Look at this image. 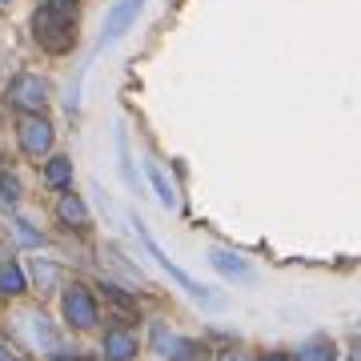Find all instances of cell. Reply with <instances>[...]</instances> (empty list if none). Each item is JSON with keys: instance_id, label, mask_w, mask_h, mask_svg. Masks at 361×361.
Masks as SVG:
<instances>
[{"instance_id": "cell-1", "label": "cell", "mask_w": 361, "mask_h": 361, "mask_svg": "<svg viewBox=\"0 0 361 361\" xmlns=\"http://www.w3.org/2000/svg\"><path fill=\"white\" fill-rule=\"evenodd\" d=\"M68 28H73V4L68 0H52V4H44L37 13V37L44 49L52 52H65L68 49Z\"/></svg>"}, {"instance_id": "cell-2", "label": "cell", "mask_w": 361, "mask_h": 361, "mask_svg": "<svg viewBox=\"0 0 361 361\" xmlns=\"http://www.w3.org/2000/svg\"><path fill=\"white\" fill-rule=\"evenodd\" d=\"M133 225H137V233H141V241H145V249H149V253H153L157 261H161V269H165L169 277H173V281H177V285H185V289H189V293H193L197 301H213V293H209L205 285H197L193 277H189V273H185V269H177V265H173V261H169L165 253H161V245H157L153 237H149V229H145L141 221H133Z\"/></svg>"}, {"instance_id": "cell-3", "label": "cell", "mask_w": 361, "mask_h": 361, "mask_svg": "<svg viewBox=\"0 0 361 361\" xmlns=\"http://www.w3.org/2000/svg\"><path fill=\"white\" fill-rule=\"evenodd\" d=\"M65 317L77 329H89L92 322H97V305H92V297H89V289H80V285H73L65 293Z\"/></svg>"}, {"instance_id": "cell-4", "label": "cell", "mask_w": 361, "mask_h": 361, "mask_svg": "<svg viewBox=\"0 0 361 361\" xmlns=\"http://www.w3.org/2000/svg\"><path fill=\"white\" fill-rule=\"evenodd\" d=\"M141 4H145V0H121L113 13H109V20H104V37H101V44H113V40L121 37L125 28H129L133 20L141 16Z\"/></svg>"}, {"instance_id": "cell-5", "label": "cell", "mask_w": 361, "mask_h": 361, "mask_svg": "<svg viewBox=\"0 0 361 361\" xmlns=\"http://www.w3.org/2000/svg\"><path fill=\"white\" fill-rule=\"evenodd\" d=\"M20 145H25L28 153H44L52 145V125L40 121V116H25L20 121Z\"/></svg>"}, {"instance_id": "cell-6", "label": "cell", "mask_w": 361, "mask_h": 361, "mask_svg": "<svg viewBox=\"0 0 361 361\" xmlns=\"http://www.w3.org/2000/svg\"><path fill=\"white\" fill-rule=\"evenodd\" d=\"M13 101L20 104V109H40V104L49 101V85L40 77H20L13 85Z\"/></svg>"}, {"instance_id": "cell-7", "label": "cell", "mask_w": 361, "mask_h": 361, "mask_svg": "<svg viewBox=\"0 0 361 361\" xmlns=\"http://www.w3.org/2000/svg\"><path fill=\"white\" fill-rule=\"evenodd\" d=\"M16 329H25L28 341H32L37 349H52V345H56V337H52V325L44 322L40 313H28V317H20V322H16Z\"/></svg>"}, {"instance_id": "cell-8", "label": "cell", "mask_w": 361, "mask_h": 361, "mask_svg": "<svg viewBox=\"0 0 361 361\" xmlns=\"http://www.w3.org/2000/svg\"><path fill=\"white\" fill-rule=\"evenodd\" d=\"M137 353V337L129 329H113V334L104 337V357L109 361H129Z\"/></svg>"}, {"instance_id": "cell-9", "label": "cell", "mask_w": 361, "mask_h": 361, "mask_svg": "<svg viewBox=\"0 0 361 361\" xmlns=\"http://www.w3.org/2000/svg\"><path fill=\"white\" fill-rule=\"evenodd\" d=\"M20 289H25V273H20V265L4 261V265H0V293H20Z\"/></svg>"}, {"instance_id": "cell-10", "label": "cell", "mask_w": 361, "mask_h": 361, "mask_svg": "<svg viewBox=\"0 0 361 361\" xmlns=\"http://www.w3.org/2000/svg\"><path fill=\"white\" fill-rule=\"evenodd\" d=\"M61 217H65L68 225H85V221H89V209H85L80 197H65V201H61Z\"/></svg>"}, {"instance_id": "cell-11", "label": "cell", "mask_w": 361, "mask_h": 361, "mask_svg": "<svg viewBox=\"0 0 361 361\" xmlns=\"http://www.w3.org/2000/svg\"><path fill=\"white\" fill-rule=\"evenodd\" d=\"M213 265L221 273H229V277H249V265L241 257H233V253H213Z\"/></svg>"}, {"instance_id": "cell-12", "label": "cell", "mask_w": 361, "mask_h": 361, "mask_svg": "<svg viewBox=\"0 0 361 361\" xmlns=\"http://www.w3.org/2000/svg\"><path fill=\"white\" fill-rule=\"evenodd\" d=\"M334 345L329 341H310L305 349H297V361H334Z\"/></svg>"}, {"instance_id": "cell-13", "label": "cell", "mask_w": 361, "mask_h": 361, "mask_svg": "<svg viewBox=\"0 0 361 361\" xmlns=\"http://www.w3.org/2000/svg\"><path fill=\"white\" fill-rule=\"evenodd\" d=\"M149 177H153V189H157V197H161V205H165V209L177 205V197H173V185L165 180V173H161L157 165H149Z\"/></svg>"}, {"instance_id": "cell-14", "label": "cell", "mask_w": 361, "mask_h": 361, "mask_svg": "<svg viewBox=\"0 0 361 361\" xmlns=\"http://www.w3.org/2000/svg\"><path fill=\"white\" fill-rule=\"evenodd\" d=\"M68 177H73V165H68L65 157H56L49 165V185H68Z\"/></svg>"}, {"instance_id": "cell-15", "label": "cell", "mask_w": 361, "mask_h": 361, "mask_svg": "<svg viewBox=\"0 0 361 361\" xmlns=\"http://www.w3.org/2000/svg\"><path fill=\"white\" fill-rule=\"evenodd\" d=\"M116 149H121V173H125V180H129V185H137L133 165H129V145H125V133H116Z\"/></svg>"}, {"instance_id": "cell-16", "label": "cell", "mask_w": 361, "mask_h": 361, "mask_svg": "<svg viewBox=\"0 0 361 361\" xmlns=\"http://www.w3.org/2000/svg\"><path fill=\"white\" fill-rule=\"evenodd\" d=\"M0 201H8V205L16 201V180L13 177H0Z\"/></svg>"}, {"instance_id": "cell-17", "label": "cell", "mask_w": 361, "mask_h": 361, "mask_svg": "<svg viewBox=\"0 0 361 361\" xmlns=\"http://www.w3.org/2000/svg\"><path fill=\"white\" fill-rule=\"evenodd\" d=\"M16 237H20V241H28V245H40V233H32V229L25 225V221L16 225Z\"/></svg>"}, {"instance_id": "cell-18", "label": "cell", "mask_w": 361, "mask_h": 361, "mask_svg": "<svg viewBox=\"0 0 361 361\" xmlns=\"http://www.w3.org/2000/svg\"><path fill=\"white\" fill-rule=\"evenodd\" d=\"M261 361H289V357H281V353H269V357H261Z\"/></svg>"}, {"instance_id": "cell-19", "label": "cell", "mask_w": 361, "mask_h": 361, "mask_svg": "<svg viewBox=\"0 0 361 361\" xmlns=\"http://www.w3.org/2000/svg\"><path fill=\"white\" fill-rule=\"evenodd\" d=\"M221 361H241V357H237V353H225V357H221Z\"/></svg>"}, {"instance_id": "cell-20", "label": "cell", "mask_w": 361, "mask_h": 361, "mask_svg": "<svg viewBox=\"0 0 361 361\" xmlns=\"http://www.w3.org/2000/svg\"><path fill=\"white\" fill-rule=\"evenodd\" d=\"M0 361H13V357H8V353H4V349H0Z\"/></svg>"}]
</instances>
